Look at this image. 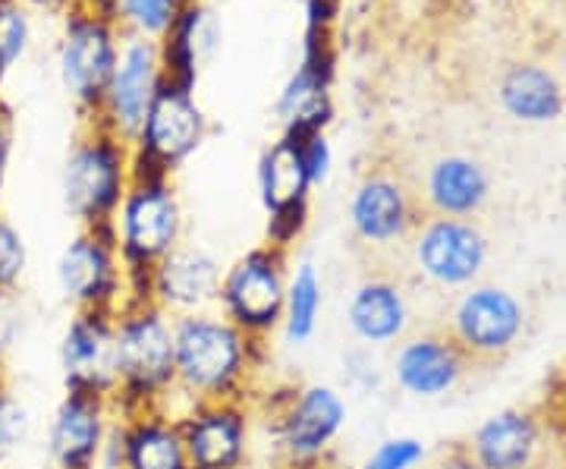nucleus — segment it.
Instances as JSON below:
<instances>
[{"mask_svg":"<svg viewBox=\"0 0 566 469\" xmlns=\"http://www.w3.org/2000/svg\"><path fill=\"white\" fill-rule=\"evenodd\" d=\"M264 344L249 341L221 312H189L174 319V397L186 409L211 400H245L255 372V353Z\"/></svg>","mask_w":566,"mask_h":469,"instance_id":"obj_1","label":"nucleus"},{"mask_svg":"<svg viewBox=\"0 0 566 469\" xmlns=\"http://www.w3.org/2000/svg\"><path fill=\"white\" fill-rule=\"evenodd\" d=\"M114 413L167 407L177 385L174 319L155 303H126L114 315Z\"/></svg>","mask_w":566,"mask_h":469,"instance_id":"obj_2","label":"nucleus"},{"mask_svg":"<svg viewBox=\"0 0 566 469\" xmlns=\"http://www.w3.org/2000/svg\"><path fill=\"white\" fill-rule=\"evenodd\" d=\"M114 233L129 284L126 303H151V271L182 237V211L170 180H129Z\"/></svg>","mask_w":566,"mask_h":469,"instance_id":"obj_3","label":"nucleus"},{"mask_svg":"<svg viewBox=\"0 0 566 469\" xmlns=\"http://www.w3.org/2000/svg\"><path fill=\"white\" fill-rule=\"evenodd\" d=\"M129 155L133 145L102 123H92L73 145L63 170V192L82 227H114L129 189Z\"/></svg>","mask_w":566,"mask_h":469,"instance_id":"obj_4","label":"nucleus"},{"mask_svg":"<svg viewBox=\"0 0 566 469\" xmlns=\"http://www.w3.org/2000/svg\"><path fill=\"white\" fill-rule=\"evenodd\" d=\"M205 133L208 121L196 104L192 85L161 76L151 107L133 139L129 180H170V174L205 143Z\"/></svg>","mask_w":566,"mask_h":469,"instance_id":"obj_5","label":"nucleus"},{"mask_svg":"<svg viewBox=\"0 0 566 469\" xmlns=\"http://www.w3.org/2000/svg\"><path fill=\"white\" fill-rule=\"evenodd\" d=\"M286 281V252L268 243L255 246L221 274L218 309L249 341L268 344V337L283 325Z\"/></svg>","mask_w":566,"mask_h":469,"instance_id":"obj_6","label":"nucleus"},{"mask_svg":"<svg viewBox=\"0 0 566 469\" xmlns=\"http://www.w3.org/2000/svg\"><path fill=\"white\" fill-rule=\"evenodd\" d=\"M441 327L472 366H494L504 363L520 344L526 331V309L504 286L472 284L457 296Z\"/></svg>","mask_w":566,"mask_h":469,"instance_id":"obj_7","label":"nucleus"},{"mask_svg":"<svg viewBox=\"0 0 566 469\" xmlns=\"http://www.w3.org/2000/svg\"><path fill=\"white\" fill-rule=\"evenodd\" d=\"M63 293L76 309L117 315L129 300L126 268L114 227H82L61 256Z\"/></svg>","mask_w":566,"mask_h":469,"instance_id":"obj_8","label":"nucleus"},{"mask_svg":"<svg viewBox=\"0 0 566 469\" xmlns=\"http://www.w3.org/2000/svg\"><path fill=\"white\" fill-rule=\"evenodd\" d=\"M120 58L117 25L104 13L73 10L61 44V80L70 98L98 121L107 82Z\"/></svg>","mask_w":566,"mask_h":469,"instance_id":"obj_9","label":"nucleus"},{"mask_svg":"<svg viewBox=\"0 0 566 469\" xmlns=\"http://www.w3.org/2000/svg\"><path fill=\"white\" fill-rule=\"evenodd\" d=\"M412 265L438 286H472L488 265V237L469 218L428 215L409 237Z\"/></svg>","mask_w":566,"mask_h":469,"instance_id":"obj_10","label":"nucleus"},{"mask_svg":"<svg viewBox=\"0 0 566 469\" xmlns=\"http://www.w3.org/2000/svg\"><path fill=\"white\" fill-rule=\"evenodd\" d=\"M158 85H161V41L129 32L120 41V58L107 82L102 114L92 123H102L114 136H120L123 143L133 145Z\"/></svg>","mask_w":566,"mask_h":469,"instance_id":"obj_11","label":"nucleus"},{"mask_svg":"<svg viewBox=\"0 0 566 469\" xmlns=\"http://www.w3.org/2000/svg\"><path fill=\"white\" fill-rule=\"evenodd\" d=\"M102 460L107 469H189L180 419L161 407L117 413Z\"/></svg>","mask_w":566,"mask_h":469,"instance_id":"obj_12","label":"nucleus"},{"mask_svg":"<svg viewBox=\"0 0 566 469\" xmlns=\"http://www.w3.org/2000/svg\"><path fill=\"white\" fill-rule=\"evenodd\" d=\"M189 469H243L249 460L245 400L192 404L180 416Z\"/></svg>","mask_w":566,"mask_h":469,"instance_id":"obj_13","label":"nucleus"},{"mask_svg":"<svg viewBox=\"0 0 566 469\" xmlns=\"http://www.w3.org/2000/svg\"><path fill=\"white\" fill-rule=\"evenodd\" d=\"M346 426L344 397L327 385L293 390L277 409V441L293 463H315Z\"/></svg>","mask_w":566,"mask_h":469,"instance_id":"obj_14","label":"nucleus"},{"mask_svg":"<svg viewBox=\"0 0 566 469\" xmlns=\"http://www.w3.org/2000/svg\"><path fill=\"white\" fill-rule=\"evenodd\" d=\"M114 400L104 390L66 388L51 426V460L57 469H95L102 463Z\"/></svg>","mask_w":566,"mask_h":469,"instance_id":"obj_15","label":"nucleus"},{"mask_svg":"<svg viewBox=\"0 0 566 469\" xmlns=\"http://www.w3.org/2000/svg\"><path fill=\"white\" fill-rule=\"evenodd\" d=\"M469 368H475L444 327H424L406 334L394 353V382L412 397H444L460 388Z\"/></svg>","mask_w":566,"mask_h":469,"instance_id":"obj_16","label":"nucleus"},{"mask_svg":"<svg viewBox=\"0 0 566 469\" xmlns=\"http://www.w3.org/2000/svg\"><path fill=\"white\" fill-rule=\"evenodd\" d=\"M419 221L422 218L416 215L412 192L394 174L375 170L353 189L349 227L356 240L368 249H390V246L406 243Z\"/></svg>","mask_w":566,"mask_h":469,"instance_id":"obj_17","label":"nucleus"},{"mask_svg":"<svg viewBox=\"0 0 566 469\" xmlns=\"http://www.w3.org/2000/svg\"><path fill=\"white\" fill-rule=\"evenodd\" d=\"M218 290H221V268L196 246L180 243L151 271V303L161 306L170 319L214 309Z\"/></svg>","mask_w":566,"mask_h":469,"instance_id":"obj_18","label":"nucleus"},{"mask_svg":"<svg viewBox=\"0 0 566 469\" xmlns=\"http://www.w3.org/2000/svg\"><path fill=\"white\" fill-rule=\"evenodd\" d=\"M63 375L66 388L104 390L114 397L117 375H114V315L76 309L73 322L63 334Z\"/></svg>","mask_w":566,"mask_h":469,"instance_id":"obj_19","label":"nucleus"},{"mask_svg":"<svg viewBox=\"0 0 566 469\" xmlns=\"http://www.w3.org/2000/svg\"><path fill=\"white\" fill-rule=\"evenodd\" d=\"M346 325L353 337L368 347L400 344L412 325V309L403 286L390 274H368L346 303Z\"/></svg>","mask_w":566,"mask_h":469,"instance_id":"obj_20","label":"nucleus"},{"mask_svg":"<svg viewBox=\"0 0 566 469\" xmlns=\"http://www.w3.org/2000/svg\"><path fill=\"white\" fill-rule=\"evenodd\" d=\"M482 469H532L542 454V423L526 409L494 413L465 445Z\"/></svg>","mask_w":566,"mask_h":469,"instance_id":"obj_21","label":"nucleus"},{"mask_svg":"<svg viewBox=\"0 0 566 469\" xmlns=\"http://www.w3.org/2000/svg\"><path fill=\"white\" fill-rule=\"evenodd\" d=\"M491 196L485 164L469 155H441L424 174V202L438 218H472Z\"/></svg>","mask_w":566,"mask_h":469,"instance_id":"obj_22","label":"nucleus"},{"mask_svg":"<svg viewBox=\"0 0 566 469\" xmlns=\"http://www.w3.org/2000/svg\"><path fill=\"white\" fill-rule=\"evenodd\" d=\"M331 58L324 54V41L308 48L303 66L283 85L277 114L286 123V133H324L331 121Z\"/></svg>","mask_w":566,"mask_h":469,"instance_id":"obj_23","label":"nucleus"},{"mask_svg":"<svg viewBox=\"0 0 566 469\" xmlns=\"http://www.w3.org/2000/svg\"><path fill=\"white\" fill-rule=\"evenodd\" d=\"M501 107L520 123H551L564 114V88L538 63H513L497 82Z\"/></svg>","mask_w":566,"mask_h":469,"instance_id":"obj_24","label":"nucleus"},{"mask_svg":"<svg viewBox=\"0 0 566 469\" xmlns=\"http://www.w3.org/2000/svg\"><path fill=\"white\" fill-rule=\"evenodd\" d=\"M259 184H262V202L268 215L308 208V192L315 186L305 174L300 139L293 133H283L281 139L264 152L259 164Z\"/></svg>","mask_w":566,"mask_h":469,"instance_id":"obj_25","label":"nucleus"},{"mask_svg":"<svg viewBox=\"0 0 566 469\" xmlns=\"http://www.w3.org/2000/svg\"><path fill=\"white\" fill-rule=\"evenodd\" d=\"M324 306L322 278L312 262H303L286 281V303H283V334L293 344H305L315 327Z\"/></svg>","mask_w":566,"mask_h":469,"instance_id":"obj_26","label":"nucleus"},{"mask_svg":"<svg viewBox=\"0 0 566 469\" xmlns=\"http://www.w3.org/2000/svg\"><path fill=\"white\" fill-rule=\"evenodd\" d=\"M186 10V0H117L120 20L145 39H164Z\"/></svg>","mask_w":566,"mask_h":469,"instance_id":"obj_27","label":"nucleus"},{"mask_svg":"<svg viewBox=\"0 0 566 469\" xmlns=\"http://www.w3.org/2000/svg\"><path fill=\"white\" fill-rule=\"evenodd\" d=\"M29 41V20L17 0H0V80L20 61Z\"/></svg>","mask_w":566,"mask_h":469,"instance_id":"obj_28","label":"nucleus"},{"mask_svg":"<svg viewBox=\"0 0 566 469\" xmlns=\"http://www.w3.org/2000/svg\"><path fill=\"white\" fill-rule=\"evenodd\" d=\"M424 448L419 438H387L363 463V469H412L422 463Z\"/></svg>","mask_w":566,"mask_h":469,"instance_id":"obj_29","label":"nucleus"},{"mask_svg":"<svg viewBox=\"0 0 566 469\" xmlns=\"http://www.w3.org/2000/svg\"><path fill=\"white\" fill-rule=\"evenodd\" d=\"M25 268V243L17 227L0 218V296L10 293Z\"/></svg>","mask_w":566,"mask_h":469,"instance_id":"obj_30","label":"nucleus"},{"mask_svg":"<svg viewBox=\"0 0 566 469\" xmlns=\"http://www.w3.org/2000/svg\"><path fill=\"white\" fill-rule=\"evenodd\" d=\"M300 139V152H303L305 174L312 186H322L331 174V164H334V155H331V143L324 133H293Z\"/></svg>","mask_w":566,"mask_h":469,"instance_id":"obj_31","label":"nucleus"},{"mask_svg":"<svg viewBox=\"0 0 566 469\" xmlns=\"http://www.w3.org/2000/svg\"><path fill=\"white\" fill-rule=\"evenodd\" d=\"M25 435V409L10 390L0 385V460L10 457Z\"/></svg>","mask_w":566,"mask_h":469,"instance_id":"obj_32","label":"nucleus"},{"mask_svg":"<svg viewBox=\"0 0 566 469\" xmlns=\"http://www.w3.org/2000/svg\"><path fill=\"white\" fill-rule=\"evenodd\" d=\"M438 469H482L475 463V457L469 454V448H457L447 454L444 460L438 463Z\"/></svg>","mask_w":566,"mask_h":469,"instance_id":"obj_33","label":"nucleus"},{"mask_svg":"<svg viewBox=\"0 0 566 469\" xmlns=\"http://www.w3.org/2000/svg\"><path fill=\"white\" fill-rule=\"evenodd\" d=\"M7 155H10V121H7V111L0 107V184L7 170Z\"/></svg>","mask_w":566,"mask_h":469,"instance_id":"obj_34","label":"nucleus"},{"mask_svg":"<svg viewBox=\"0 0 566 469\" xmlns=\"http://www.w3.org/2000/svg\"><path fill=\"white\" fill-rule=\"evenodd\" d=\"M35 7H48V10H61V7H76L82 0H29Z\"/></svg>","mask_w":566,"mask_h":469,"instance_id":"obj_35","label":"nucleus"},{"mask_svg":"<svg viewBox=\"0 0 566 469\" xmlns=\"http://www.w3.org/2000/svg\"><path fill=\"white\" fill-rule=\"evenodd\" d=\"M186 3H202V0H186Z\"/></svg>","mask_w":566,"mask_h":469,"instance_id":"obj_36","label":"nucleus"}]
</instances>
